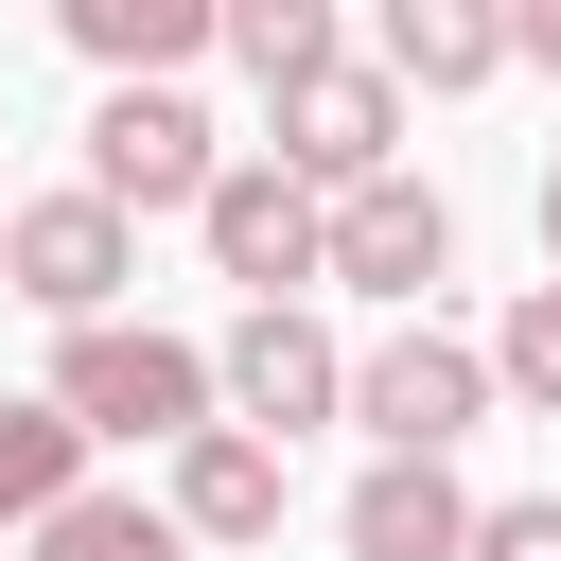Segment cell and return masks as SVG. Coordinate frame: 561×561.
Here are the masks:
<instances>
[{"label": "cell", "mask_w": 561, "mask_h": 561, "mask_svg": "<svg viewBox=\"0 0 561 561\" xmlns=\"http://www.w3.org/2000/svg\"><path fill=\"white\" fill-rule=\"evenodd\" d=\"M53 403L88 421V456H105V438H123V456H193V438L228 421V368H210L193 333H158V316H105V333L53 351Z\"/></svg>", "instance_id": "6da1fadb"}, {"label": "cell", "mask_w": 561, "mask_h": 561, "mask_svg": "<svg viewBox=\"0 0 561 561\" xmlns=\"http://www.w3.org/2000/svg\"><path fill=\"white\" fill-rule=\"evenodd\" d=\"M88 193L140 228V210H210L228 193V140H210V105L193 88H105L88 105Z\"/></svg>", "instance_id": "7a4b0ae2"}, {"label": "cell", "mask_w": 561, "mask_h": 561, "mask_svg": "<svg viewBox=\"0 0 561 561\" xmlns=\"http://www.w3.org/2000/svg\"><path fill=\"white\" fill-rule=\"evenodd\" d=\"M193 228H210V263L245 280V316H298V298L333 280V193H298L280 158H228V193H210Z\"/></svg>", "instance_id": "3957f363"}, {"label": "cell", "mask_w": 561, "mask_h": 561, "mask_svg": "<svg viewBox=\"0 0 561 561\" xmlns=\"http://www.w3.org/2000/svg\"><path fill=\"white\" fill-rule=\"evenodd\" d=\"M351 421H368L386 456H456V438L491 421V351L438 333V316H403L386 351H351Z\"/></svg>", "instance_id": "277c9868"}, {"label": "cell", "mask_w": 561, "mask_h": 561, "mask_svg": "<svg viewBox=\"0 0 561 561\" xmlns=\"http://www.w3.org/2000/svg\"><path fill=\"white\" fill-rule=\"evenodd\" d=\"M0 280L35 298V316H70V333H105V298L140 280V228L70 175V193H18V228H0Z\"/></svg>", "instance_id": "5b68a950"}, {"label": "cell", "mask_w": 561, "mask_h": 561, "mask_svg": "<svg viewBox=\"0 0 561 561\" xmlns=\"http://www.w3.org/2000/svg\"><path fill=\"white\" fill-rule=\"evenodd\" d=\"M386 140H403V88H386L368 53H333L316 88H280V140H263V158H280L298 193H333V210H351V193H386V175H403Z\"/></svg>", "instance_id": "8992f818"}, {"label": "cell", "mask_w": 561, "mask_h": 561, "mask_svg": "<svg viewBox=\"0 0 561 561\" xmlns=\"http://www.w3.org/2000/svg\"><path fill=\"white\" fill-rule=\"evenodd\" d=\"M228 421L245 438H298V421H351V351H333V316L298 298V316H228Z\"/></svg>", "instance_id": "52a82bcc"}, {"label": "cell", "mask_w": 561, "mask_h": 561, "mask_svg": "<svg viewBox=\"0 0 561 561\" xmlns=\"http://www.w3.org/2000/svg\"><path fill=\"white\" fill-rule=\"evenodd\" d=\"M473 491H456V456H368L351 473V508H333V543L351 561H473Z\"/></svg>", "instance_id": "ba28073f"}, {"label": "cell", "mask_w": 561, "mask_h": 561, "mask_svg": "<svg viewBox=\"0 0 561 561\" xmlns=\"http://www.w3.org/2000/svg\"><path fill=\"white\" fill-rule=\"evenodd\" d=\"M333 280H351V298H403V316H421V298L456 280V210H438L421 175L351 193V210H333Z\"/></svg>", "instance_id": "9c48e42d"}, {"label": "cell", "mask_w": 561, "mask_h": 561, "mask_svg": "<svg viewBox=\"0 0 561 561\" xmlns=\"http://www.w3.org/2000/svg\"><path fill=\"white\" fill-rule=\"evenodd\" d=\"M193 543H280V508H298V473H280V438H245V421H210L193 456H175V491H158Z\"/></svg>", "instance_id": "30bf717a"}, {"label": "cell", "mask_w": 561, "mask_h": 561, "mask_svg": "<svg viewBox=\"0 0 561 561\" xmlns=\"http://www.w3.org/2000/svg\"><path fill=\"white\" fill-rule=\"evenodd\" d=\"M53 35H70L105 88H175V70L228 35V0H53Z\"/></svg>", "instance_id": "8fae6325"}, {"label": "cell", "mask_w": 561, "mask_h": 561, "mask_svg": "<svg viewBox=\"0 0 561 561\" xmlns=\"http://www.w3.org/2000/svg\"><path fill=\"white\" fill-rule=\"evenodd\" d=\"M368 70H386V88H491V70H526V53H508V18H491V0H386Z\"/></svg>", "instance_id": "7c38bea8"}, {"label": "cell", "mask_w": 561, "mask_h": 561, "mask_svg": "<svg viewBox=\"0 0 561 561\" xmlns=\"http://www.w3.org/2000/svg\"><path fill=\"white\" fill-rule=\"evenodd\" d=\"M53 508H88V421L53 386H18L0 403V526H53Z\"/></svg>", "instance_id": "4fadbf2b"}, {"label": "cell", "mask_w": 561, "mask_h": 561, "mask_svg": "<svg viewBox=\"0 0 561 561\" xmlns=\"http://www.w3.org/2000/svg\"><path fill=\"white\" fill-rule=\"evenodd\" d=\"M35 561H193V526H175V508H140V491H88V508H53V526H35Z\"/></svg>", "instance_id": "5bb4252c"}, {"label": "cell", "mask_w": 561, "mask_h": 561, "mask_svg": "<svg viewBox=\"0 0 561 561\" xmlns=\"http://www.w3.org/2000/svg\"><path fill=\"white\" fill-rule=\"evenodd\" d=\"M228 53H245V70H263V105H280V88H316V70H333V0H228Z\"/></svg>", "instance_id": "9a60e30c"}, {"label": "cell", "mask_w": 561, "mask_h": 561, "mask_svg": "<svg viewBox=\"0 0 561 561\" xmlns=\"http://www.w3.org/2000/svg\"><path fill=\"white\" fill-rule=\"evenodd\" d=\"M491 386H508V403H543V421H561V280H526V298H508V316H491Z\"/></svg>", "instance_id": "2e32d148"}, {"label": "cell", "mask_w": 561, "mask_h": 561, "mask_svg": "<svg viewBox=\"0 0 561 561\" xmlns=\"http://www.w3.org/2000/svg\"><path fill=\"white\" fill-rule=\"evenodd\" d=\"M473 561H561V491H508V508L473 526Z\"/></svg>", "instance_id": "e0dca14e"}, {"label": "cell", "mask_w": 561, "mask_h": 561, "mask_svg": "<svg viewBox=\"0 0 561 561\" xmlns=\"http://www.w3.org/2000/svg\"><path fill=\"white\" fill-rule=\"evenodd\" d=\"M508 53H526V70L561 88V0H508Z\"/></svg>", "instance_id": "ac0fdd59"}, {"label": "cell", "mask_w": 561, "mask_h": 561, "mask_svg": "<svg viewBox=\"0 0 561 561\" xmlns=\"http://www.w3.org/2000/svg\"><path fill=\"white\" fill-rule=\"evenodd\" d=\"M543 280H561V158H543Z\"/></svg>", "instance_id": "d6986e66"}, {"label": "cell", "mask_w": 561, "mask_h": 561, "mask_svg": "<svg viewBox=\"0 0 561 561\" xmlns=\"http://www.w3.org/2000/svg\"><path fill=\"white\" fill-rule=\"evenodd\" d=\"M0 228H18V210H0Z\"/></svg>", "instance_id": "ffe728a7"}]
</instances>
